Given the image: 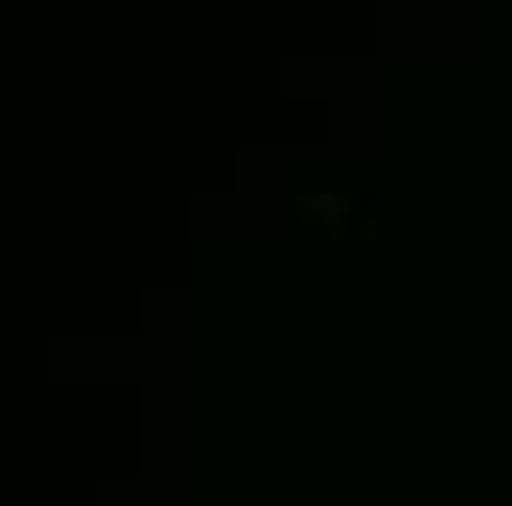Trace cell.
I'll return each instance as SVG.
<instances>
[{
    "label": "cell",
    "mask_w": 512,
    "mask_h": 506,
    "mask_svg": "<svg viewBox=\"0 0 512 506\" xmlns=\"http://www.w3.org/2000/svg\"><path fill=\"white\" fill-rule=\"evenodd\" d=\"M301 212H312L318 224H342L336 212H342V201H324V195H312V201H301Z\"/></svg>",
    "instance_id": "cell-1"
}]
</instances>
